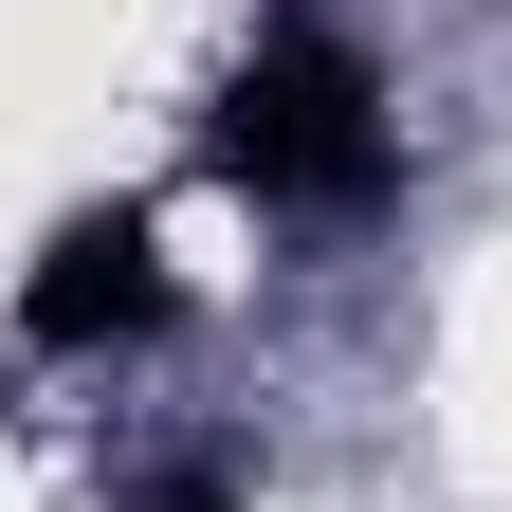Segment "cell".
I'll return each instance as SVG.
<instances>
[{
    "label": "cell",
    "instance_id": "7a4b0ae2",
    "mask_svg": "<svg viewBox=\"0 0 512 512\" xmlns=\"http://www.w3.org/2000/svg\"><path fill=\"white\" fill-rule=\"evenodd\" d=\"M147 330H183V275H165L147 202H74L19 275V348H147Z\"/></svg>",
    "mask_w": 512,
    "mask_h": 512
},
{
    "label": "cell",
    "instance_id": "6da1fadb",
    "mask_svg": "<svg viewBox=\"0 0 512 512\" xmlns=\"http://www.w3.org/2000/svg\"><path fill=\"white\" fill-rule=\"evenodd\" d=\"M202 165L256 220H366L384 183H403V128H384V74L330 19H256L238 74L202 92Z\"/></svg>",
    "mask_w": 512,
    "mask_h": 512
},
{
    "label": "cell",
    "instance_id": "3957f363",
    "mask_svg": "<svg viewBox=\"0 0 512 512\" xmlns=\"http://www.w3.org/2000/svg\"><path fill=\"white\" fill-rule=\"evenodd\" d=\"M110 512H256V494H238V458H165V476H128Z\"/></svg>",
    "mask_w": 512,
    "mask_h": 512
}]
</instances>
